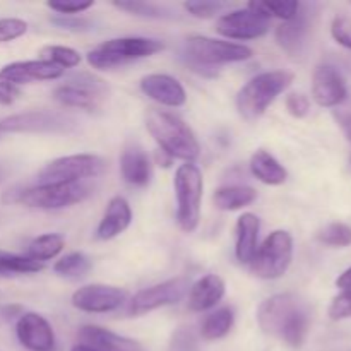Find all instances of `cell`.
<instances>
[{
	"label": "cell",
	"mask_w": 351,
	"mask_h": 351,
	"mask_svg": "<svg viewBox=\"0 0 351 351\" xmlns=\"http://www.w3.org/2000/svg\"><path fill=\"white\" fill-rule=\"evenodd\" d=\"M305 36H307V16H305V12H302V7L293 19L281 23L274 33L276 43L290 57H298L302 53Z\"/></svg>",
	"instance_id": "cell-24"
},
{
	"label": "cell",
	"mask_w": 351,
	"mask_h": 351,
	"mask_svg": "<svg viewBox=\"0 0 351 351\" xmlns=\"http://www.w3.org/2000/svg\"><path fill=\"white\" fill-rule=\"evenodd\" d=\"M252 48L233 41L216 40V38L194 34L185 40L184 57L195 71L216 67L223 64H235L252 58Z\"/></svg>",
	"instance_id": "cell-5"
},
{
	"label": "cell",
	"mask_w": 351,
	"mask_h": 351,
	"mask_svg": "<svg viewBox=\"0 0 351 351\" xmlns=\"http://www.w3.org/2000/svg\"><path fill=\"white\" fill-rule=\"evenodd\" d=\"M91 267L93 263L88 256H84L82 252H72L62 257L60 261H57L53 266V271L55 274H58L62 278L77 280V278L86 276L91 271Z\"/></svg>",
	"instance_id": "cell-30"
},
{
	"label": "cell",
	"mask_w": 351,
	"mask_h": 351,
	"mask_svg": "<svg viewBox=\"0 0 351 351\" xmlns=\"http://www.w3.org/2000/svg\"><path fill=\"white\" fill-rule=\"evenodd\" d=\"M261 221L254 213H243L237 219L235 233V256L242 264L252 263L257 252V240H259Z\"/></svg>",
	"instance_id": "cell-23"
},
{
	"label": "cell",
	"mask_w": 351,
	"mask_h": 351,
	"mask_svg": "<svg viewBox=\"0 0 351 351\" xmlns=\"http://www.w3.org/2000/svg\"><path fill=\"white\" fill-rule=\"evenodd\" d=\"M226 285L218 274H206L199 278L189 290V308L192 312H206L223 300Z\"/></svg>",
	"instance_id": "cell-21"
},
{
	"label": "cell",
	"mask_w": 351,
	"mask_h": 351,
	"mask_svg": "<svg viewBox=\"0 0 351 351\" xmlns=\"http://www.w3.org/2000/svg\"><path fill=\"white\" fill-rule=\"evenodd\" d=\"M184 9L189 14L199 19H211V17L218 16L223 9H226L225 2H199V0H191V2L184 3Z\"/></svg>",
	"instance_id": "cell-35"
},
{
	"label": "cell",
	"mask_w": 351,
	"mask_h": 351,
	"mask_svg": "<svg viewBox=\"0 0 351 351\" xmlns=\"http://www.w3.org/2000/svg\"><path fill=\"white\" fill-rule=\"evenodd\" d=\"M285 106H287L288 113L295 119H304L311 112V99L302 93H290L285 99Z\"/></svg>",
	"instance_id": "cell-38"
},
{
	"label": "cell",
	"mask_w": 351,
	"mask_h": 351,
	"mask_svg": "<svg viewBox=\"0 0 351 351\" xmlns=\"http://www.w3.org/2000/svg\"><path fill=\"white\" fill-rule=\"evenodd\" d=\"M27 23L19 17H3L0 19V43H7L26 34Z\"/></svg>",
	"instance_id": "cell-36"
},
{
	"label": "cell",
	"mask_w": 351,
	"mask_h": 351,
	"mask_svg": "<svg viewBox=\"0 0 351 351\" xmlns=\"http://www.w3.org/2000/svg\"><path fill=\"white\" fill-rule=\"evenodd\" d=\"M5 178V170H3V167H0V182Z\"/></svg>",
	"instance_id": "cell-46"
},
{
	"label": "cell",
	"mask_w": 351,
	"mask_h": 351,
	"mask_svg": "<svg viewBox=\"0 0 351 351\" xmlns=\"http://www.w3.org/2000/svg\"><path fill=\"white\" fill-rule=\"evenodd\" d=\"M293 261V239L287 230L271 233L250 263V271L259 280H278L283 276Z\"/></svg>",
	"instance_id": "cell-8"
},
{
	"label": "cell",
	"mask_w": 351,
	"mask_h": 351,
	"mask_svg": "<svg viewBox=\"0 0 351 351\" xmlns=\"http://www.w3.org/2000/svg\"><path fill=\"white\" fill-rule=\"evenodd\" d=\"M165 48L163 41L154 38L143 36H127L113 38V40L103 41L88 53V64L93 69L108 71V69L122 67L130 62L141 60L156 55Z\"/></svg>",
	"instance_id": "cell-4"
},
{
	"label": "cell",
	"mask_w": 351,
	"mask_h": 351,
	"mask_svg": "<svg viewBox=\"0 0 351 351\" xmlns=\"http://www.w3.org/2000/svg\"><path fill=\"white\" fill-rule=\"evenodd\" d=\"M175 195H177V223L182 232L192 233L201 221V202L204 178L194 163H184L175 171Z\"/></svg>",
	"instance_id": "cell-6"
},
{
	"label": "cell",
	"mask_w": 351,
	"mask_h": 351,
	"mask_svg": "<svg viewBox=\"0 0 351 351\" xmlns=\"http://www.w3.org/2000/svg\"><path fill=\"white\" fill-rule=\"evenodd\" d=\"M271 19L254 12L249 7L230 10L216 21V31L228 40H257L267 34Z\"/></svg>",
	"instance_id": "cell-13"
},
{
	"label": "cell",
	"mask_w": 351,
	"mask_h": 351,
	"mask_svg": "<svg viewBox=\"0 0 351 351\" xmlns=\"http://www.w3.org/2000/svg\"><path fill=\"white\" fill-rule=\"evenodd\" d=\"M21 89L10 82L0 81V106L12 105L16 99H19Z\"/></svg>",
	"instance_id": "cell-42"
},
{
	"label": "cell",
	"mask_w": 351,
	"mask_h": 351,
	"mask_svg": "<svg viewBox=\"0 0 351 351\" xmlns=\"http://www.w3.org/2000/svg\"><path fill=\"white\" fill-rule=\"evenodd\" d=\"M40 60L53 64L60 69H72L81 64L82 57L77 50L64 45H47L40 50Z\"/></svg>",
	"instance_id": "cell-31"
},
{
	"label": "cell",
	"mask_w": 351,
	"mask_h": 351,
	"mask_svg": "<svg viewBox=\"0 0 351 351\" xmlns=\"http://www.w3.org/2000/svg\"><path fill=\"white\" fill-rule=\"evenodd\" d=\"M113 7L129 12L132 16L147 17V19H168L171 16V10L163 5H158L153 2H136V0H127V2H113Z\"/></svg>",
	"instance_id": "cell-33"
},
{
	"label": "cell",
	"mask_w": 351,
	"mask_h": 351,
	"mask_svg": "<svg viewBox=\"0 0 351 351\" xmlns=\"http://www.w3.org/2000/svg\"><path fill=\"white\" fill-rule=\"evenodd\" d=\"M130 223H132V209L125 199L117 195V197L110 199L108 206H106L105 215L96 228V239L105 240V242L115 239L129 228Z\"/></svg>",
	"instance_id": "cell-22"
},
{
	"label": "cell",
	"mask_w": 351,
	"mask_h": 351,
	"mask_svg": "<svg viewBox=\"0 0 351 351\" xmlns=\"http://www.w3.org/2000/svg\"><path fill=\"white\" fill-rule=\"evenodd\" d=\"M106 161L96 154H71L45 165L38 173V185L75 184L86 178H95L105 171Z\"/></svg>",
	"instance_id": "cell-10"
},
{
	"label": "cell",
	"mask_w": 351,
	"mask_h": 351,
	"mask_svg": "<svg viewBox=\"0 0 351 351\" xmlns=\"http://www.w3.org/2000/svg\"><path fill=\"white\" fill-rule=\"evenodd\" d=\"M336 287L341 291H351V267H348L343 274H339V278L336 280Z\"/></svg>",
	"instance_id": "cell-44"
},
{
	"label": "cell",
	"mask_w": 351,
	"mask_h": 351,
	"mask_svg": "<svg viewBox=\"0 0 351 351\" xmlns=\"http://www.w3.org/2000/svg\"><path fill=\"white\" fill-rule=\"evenodd\" d=\"M64 69L45 60H24L12 62L0 69V81L10 82L14 86L33 84L40 81H53L64 75Z\"/></svg>",
	"instance_id": "cell-16"
},
{
	"label": "cell",
	"mask_w": 351,
	"mask_h": 351,
	"mask_svg": "<svg viewBox=\"0 0 351 351\" xmlns=\"http://www.w3.org/2000/svg\"><path fill=\"white\" fill-rule=\"evenodd\" d=\"M43 269V264L29 259L27 256L0 250V274H34Z\"/></svg>",
	"instance_id": "cell-32"
},
{
	"label": "cell",
	"mask_w": 351,
	"mask_h": 351,
	"mask_svg": "<svg viewBox=\"0 0 351 351\" xmlns=\"http://www.w3.org/2000/svg\"><path fill=\"white\" fill-rule=\"evenodd\" d=\"M156 161H158V163H163V167H170L171 161H173V160H171V158L168 156V154H165L163 151L158 149V153H156Z\"/></svg>",
	"instance_id": "cell-45"
},
{
	"label": "cell",
	"mask_w": 351,
	"mask_h": 351,
	"mask_svg": "<svg viewBox=\"0 0 351 351\" xmlns=\"http://www.w3.org/2000/svg\"><path fill=\"white\" fill-rule=\"evenodd\" d=\"M189 290H191V281L185 276L171 278L163 283L143 288L130 300L129 312L132 315H144L156 311V308L178 304L187 295Z\"/></svg>",
	"instance_id": "cell-12"
},
{
	"label": "cell",
	"mask_w": 351,
	"mask_h": 351,
	"mask_svg": "<svg viewBox=\"0 0 351 351\" xmlns=\"http://www.w3.org/2000/svg\"><path fill=\"white\" fill-rule=\"evenodd\" d=\"M0 136H2V132H0Z\"/></svg>",
	"instance_id": "cell-47"
},
{
	"label": "cell",
	"mask_w": 351,
	"mask_h": 351,
	"mask_svg": "<svg viewBox=\"0 0 351 351\" xmlns=\"http://www.w3.org/2000/svg\"><path fill=\"white\" fill-rule=\"evenodd\" d=\"M65 239L60 233H45V235L36 237L33 242L27 245L26 256L29 259L38 261L43 264L45 261H51L64 250Z\"/></svg>",
	"instance_id": "cell-28"
},
{
	"label": "cell",
	"mask_w": 351,
	"mask_h": 351,
	"mask_svg": "<svg viewBox=\"0 0 351 351\" xmlns=\"http://www.w3.org/2000/svg\"><path fill=\"white\" fill-rule=\"evenodd\" d=\"M91 187L84 182L75 184H45L34 187L23 189L17 192L14 202L26 206L31 209H62L69 206L79 204L91 195Z\"/></svg>",
	"instance_id": "cell-9"
},
{
	"label": "cell",
	"mask_w": 351,
	"mask_h": 351,
	"mask_svg": "<svg viewBox=\"0 0 351 351\" xmlns=\"http://www.w3.org/2000/svg\"><path fill=\"white\" fill-rule=\"evenodd\" d=\"M147 132L156 141L160 151L171 160H184L192 163L201 154V146L191 127L177 115L165 110L149 108L144 117Z\"/></svg>",
	"instance_id": "cell-2"
},
{
	"label": "cell",
	"mask_w": 351,
	"mask_h": 351,
	"mask_svg": "<svg viewBox=\"0 0 351 351\" xmlns=\"http://www.w3.org/2000/svg\"><path fill=\"white\" fill-rule=\"evenodd\" d=\"M16 336L29 351H53L55 332L50 322L36 312H24L16 322Z\"/></svg>",
	"instance_id": "cell-15"
},
{
	"label": "cell",
	"mask_w": 351,
	"mask_h": 351,
	"mask_svg": "<svg viewBox=\"0 0 351 351\" xmlns=\"http://www.w3.org/2000/svg\"><path fill=\"white\" fill-rule=\"evenodd\" d=\"M245 7H249L254 12L261 14V16L267 17H278V19L290 21L300 10V3L295 2V0H280V2H249Z\"/></svg>",
	"instance_id": "cell-29"
},
{
	"label": "cell",
	"mask_w": 351,
	"mask_h": 351,
	"mask_svg": "<svg viewBox=\"0 0 351 351\" xmlns=\"http://www.w3.org/2000/svg\"><path fill=\"white\" fill-rule=\"evenodd\" d=\"M331 34L336 43L351 50V19L346 16L335 17L331 24Z\"/></svg>",
	"instance_id": "cell-40"
},
{
	"label": "cell",
	"mask_w": 351,
	"mask_h": 351,
	"mask_svg": "<svg viewBox=\"0 0 351 351\" xmlns=\"http://www.w3.org/2000/svg\"><path fill=\"white\" fill-rule=\"evenodd\" d=\"M348 89H346L345 79L331 65H319L312 77V96L319 106L332 108L341 105L346 99Z\"/></svg>",
	"instance_id": "cell-17"
},
{
	"label": "cell",
	"mask_w": 351,
	"mask_h": 351,
	"mask_svg": "<svg viewBox=\"0 0 351 351\" xmlns=\"http://www.w3.org/2000/svg\"><path fill=\"white\" fill-rule=\"evenodd\" d=\"M257 199V191L247 185H226L216 189L213 194V204L219 211H239L247 208Z\"/></svg>",
	"instance_id": "cell-26"
},
{
	"label": "cell",
	"mask_w": 351,
	"mask_h": 351,
	"mask_svg": "<svg viewBox=\"0 0 351 351\" xmlns=\"http://www.w3.org/2000/svg\"><path fill=\"white\" fill-rule=\"evenodd\" d=\"M295 75L288 71H267L254 75L237 95V110L245 120H257L274 99L287 91Z\"/></svg>",
	"instance_id": "cell-3"
},
{
	"label": "cell",
	"mask_w": 351,
	"mask_h": 351,
	"mask_svg": "<svg viewBox=\"0 0 351 351\" xmlns=\"http://www.w3.org/2000/svg\"><path fill=\"white\" fill-rule=\"evenodd\" d=\"M139 88L147 98L171 108L184 106L187 101V93L178 79L168 74H147L141 79Z\"/></svg>",
	"instance_id": "cell-18"
},
{
	"label": "cell",
	"mask_w": 351,
	"mask_h": 351,
	"mask_svg": "<svg viewBox=\"0 0 351 351\" xmlns=\"http://www.w3.org/2000/svg\"><path fill=\"white\" fill-rule=\"evenodd\" d=\"M51 23L55 26L62 27V29L74 31V33H84V31H91L95 23L86 17H77V16H57L51 19Z\"/></svg>",
	"instance_id": "cell-39"
},
{
	"label": "cell",
	"mask_w": 351,
	"mask_h": 351,
	"mask_svg": "<svg viewBox=\"0 0 351 351\" xmlns=\"http://www.w3.org/2000/svg\"><path fill=\"white\" fill-rule=\"evenodd\" d=\"M233 324H235V312L232 307L216 308L202 321L201 336L206 341H216L225 338L232 331Z\"/></svg>",
	"instance_id": "cell-27"
},
{
	"label": "cell",
	"mask_w": 351,
	"mask_h": 351,
	"mask_svg": "<svg viewBox=\"0 0 351 351\" xmlns=\"http://www.w3.org/2000/svg\"><path fill=\"white\" fill-rule=\"evenodd\" d=\"M257 324L266 335L281 339L291 348H300L307 338L311 312L298 295L278 293L259 305Z\"/></svg>",
	"instance_id": "cell-1"
},
{
	"label": "cell",
	"mask_w": 351,
	"mask_h": 351,
	"mask_svg": "<svg viewBox=\"0 0 351 351\" xmlns=\"http://www.w3.org/2000/svg\"><path fill=\"white\" fill-rule=\"evenodd\" d=\"M335 119L351 144V110H336Z\"/></svg>",
	"instance_id": "cell-43"
},
{
	"label": "cell",
	"mask_w": 351,
	"mask_h": 351,
	"mask_svg": "<svg viewBox=\"0 0 351 351\" xmlns=\"http://www.w3.org/2000/svg\"><path fill=\"white\" fill-rule=\"evenodd\" d=\"M329 317L332 321L351 319V291H341L329 305Z\"/></svg>",
	"instance_id": "cell-37"
},
{
	"label": "cell",
	"mask_w": 351,
	"mask_h": 351,
	"mask_svg": "<svg viewBox=\"0 0 351 351\" xmlns=\"http://www.w3.org/2000/svg\"><path fill=\"white\" fill-rule=\"evenodd\" d=\"M77 127L71 115L55 110H31L0 120V132L12 134H69Z\"/></svg>",
	"instance_id": "cell-11"
},
{
	"label": "cell",
	"mask_w": 351,
	"mask_h": 351,
	"mask_svg": "<svg viewBox=\"0 0 351 351\" xmlns=\"http://www.w3.org/2000/svg\"><path fill=\"white\" fill-rule=\"evenodd\" d=\"M122 178L132 187H146L153 178V161L141 146H129L120 156Z\"/></svg>",
	"instance_id": "cell-20"
},
{
	"label": "cell",
	"mask_w": 351,
	"mask_h": 351,
	"mask_svg": "<svg viewBox=\"0 0 351 351\" xmlns=\"http://www.w3.org/2000/svg\"><path fill=\"white\" fill-rule=\"evenodd\" d=\"M129 298L127 290L112 285H86L72 293V305L88 314H106L122 307Z\"/></svg>",
	"instance_id": "cell-14"
},
{
	"label": "cell",
	"mask_w": 351,
	"mask_h": 351,
	"mask_svg": "<svg viewBox=\"0 0 351 351\" xmlns=\"http://www.w3.org/2000/svg\"><path fill=\"white\" fill-rule=\"evenodd\" d=\"M77 343L95 351H143L134 339L123 338L99 326H82L77 331Z\"/></svg>",
	"instance_id": "cell-19"
},
{
	"label": "cell",
	"mask_w": 351,
	"mask_h": 351,
	"mask_svg": "<svg viewBox=\"0 0 351 351\" xmlns=\"http://www.w3.org/2000/svg\"><path fill=\"white\" fill-rule=\"evenodd\" d=\"M250 171L257 180L266 185H283L288 178L287 168L266 149H257L252 154Z\"/></svg>",
	"instance_id": "cell-25"
},
{
	"label": "cell",
	"mask_w": 351,
	"mask_h": 351,
	"mask_svg": "<svg viewBox=\"0 0 351 351\" xmlns=\"http://www.w3.org/2000/svg\"><path fill=\"white\" fill-rule=\"evenodd\" d=\"M108 96V84L91 72H79L71 75L53 91V99L62 106L86 110V112L101 110Z\"/></svg>",
	"instance_id": "cell-7"
},
{
	"label": "cell",
	"mask_w": 351,
	"mask_h": 351,
	"mask_svg": "<svg viewBox=\"0 0 351 351\" xmlns=\"http://www.w3.org/2000/svg\"><path fill=\"white\" fill-rule=\"evenodd\" d=\"M317 240L328 247H338V249L350 247L351 226L346 223H331L317 233Z\"/></svg>",
	"instance_id": "cell-34"
},
{
	"label": "cell",
	"mask_w": 351,
	"mask_h": 351,
	"mask_svg": "<svg viewBox=\"0 0 351 351\" xmlns=\"http://www.w3.org/2000/svg\"><path fill=\"white\" fill-rule=\"evenodd\" d=\"M95 5V2L88 0V2H48L47 7L51 9L53 12H57L58 16H77V14L86 12L88 9Z\"/></svg>",
	"instance_id": "cell-41"
}]
</instances>
